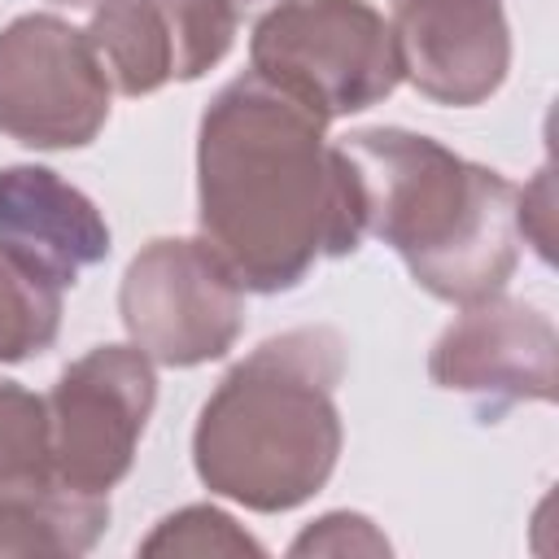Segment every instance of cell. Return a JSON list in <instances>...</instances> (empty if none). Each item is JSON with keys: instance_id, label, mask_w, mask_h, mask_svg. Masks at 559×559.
Segmentation results:
<instances>
[{"instance_id": "obj_16", "label": "cell", "mask_w": 559, "mask_h": 559, "mask_svg": "<svg viewBox=\"0 0 559 559\" xmlns=\"http://www.w3.org/2000/svg\"><path fill=\"white\" fill-rule=\"evenodd\" d=\"M389 550H393L389 537L358 511H328L310 520L288 546V555H389Z\"/></svg>"}, {"instance_id": "obj_4", "label": "cell", "mask_w": 559, "mask_h": 559, "mask_svg": "<svg viewBox=\"0 0 559 559\" xmlns=\"http://www.w3.org/2000/svg\"><path fill=\"white\" fill-rule=\"evenodd\" d=\"M249 70L323 122L362 114L402 83L393 26L371 0H280L249 35Z\"/></svg>"}, {"instance_id": "obj_6", "label": "cell", "mask_w": 559, "mask_h": 559, "mask_svg": "<svg viewBox=\"0 0 559 559\" xmlns=\"http://www.w3.org/2000/svg\"><path fill=\"white\" fill-rule=\"evenodd\" d=\"M157 402L153 358L135 345H96L79 354L44 397L57 485L92 498L131 472L135 445Z\"/></svg>"}, {"instance_id": "obj_17", "label": "cell", "mask_w": 559, "mask_h": 559, "mask_svg": "<svg viewBox=\"0 0 559 559\" xmlns=\"http://www.w3.org/2000/svg\"><path fill=\"white\" fill-rule=\"evenodd\" d=\"M555 197H550V166H542L533 175V183L520 192V205H515V223H520V240H528L537 249L542 262H550V240H555Z\"/></svg>"}, {"instance_id": "obj_3", "label": "cell", "mask_w": 559, "mask_h": 559, "mask_svg": "<svg viewBox=\"0 0 559 559\" xmlns=\"http://www.w3.org/2000/svg\"><path fill=\"white\" fill-rule=\"evenodd\" d=\"M336 144L354 175L362 231L380 236L424 293L472 306L507 288L520 262V188L507 175L406 127H362Z\"/></svg>"}, {"instance_id": "obj_13", "label": "cell", "mask_w": 559, "mask_h": 559, "mask_svg": "<svg viewBox=\"0 0 559 559\" xmlns=\"http://www.w3.org/2000/svg\"><path fill=\"white\" fill-rule=\"evenodd\" d=\"M57 485L48 450V406L17 380H0V498Z\"/></svg>"}, {"instance_id": "obj_9", "label": "cell", "mask_w": 559, "mask_h": 559, "mask_svg": "<svg viewBox=\"0 0 559 559\" xmlns=\"http://www.w3.org/2000/svg\"><path fill=\"white\" fill-rule=\"evenodd\" d=\"M87 39L122 96L192 83L236 44V0H96Z\"/></svg>"}, {"instance_id": "obj_2", "label": "cell", "mask_w": 559, "mask_h": 559, "mask_svg": "<svg viewBox=\"0 0 559 559\" xmlns=\"http://www.w3.org/2000/svg\"><path fill=\"white\" fill-rule=\"evenodd\" d=\"M349 345L328 323L288 328L249 349L205 397L192 428V467L227 502L275 515L310 502L341 459Z\"/></svg>"}, {"instance_id": "obj_12", "label": "cell", "mask_w": 559, "mask_h": 559, "mask_svg": "<svg viewBox=\"0 0 559 559\" xmlns=\"http://www.w3.org/2000/svg\"><path fill=\"white\" fill-rule=\"evenodd\" d=\"M109 524V498L48 485L0 498V555H87Z\"/></svg>"}, {"instance_id": "obj_14", "label": "cell", "mask_w": 559, "mask_h": 559, "mask_svg": "<svg viewBox=\"0 0 559 559\" xmlns=\"http://www.w3.org/2000/svg\"><path fill=\"white\" fill-rule=\"evenodd\" d=\"M61 332V288L0 253V362L44 354Z\"/></svg>"}, {"instance_id": "obj_11", "label": "cell", "mask_w": 559, "mask_h": 559, "mask_svg": "<svg viewBox=\"0 0 559 559\" xmlns=\"http://www.w3.org/2000/svg\"><path fill=\"white\" fill-rule=\"evenodd\" d=\"M0 253L57 284L74 280L109 258V223L87 192L48 166H0Z\"/></svg>"}, {"instance_id": "obj_1", "label": "cell", "mask_w": 559, "mask_h": 559, "mask_svg": "<svg viewBox=\"0 0 559 559\" xmlns=\"http://www.w3.org/2000/svg\"><path fill=\"white\" fill-rule=\"evenodd\" d=\"M197 223L245 293H288L362 245L349 162L328 122L245 70L197 127Z\"/></svg>"}, {"instance_id": "obj_10", "label": "cell", "mask_w": 559, "mask_h": 559, "mask_svg": "<svg viewBox=\"0 0 559 559\" xmlns=\"http://www.w3.org/2000/svg\"><path fill=\"white\" fill-rule=\"evenodd\" d=\"M389 26L402 79L437 105H485L511 70L502 0H393Z\"/></svg>"}, {"instance_id": "obj_5", "label": "cell", "mask_w": 559, "mask_h": 559, "mask_svg": "<svg viewBox=\"0 0 559 559\" xmlns=\"http://www.w3.org/2000/svg\"><path fill=\"white\" fill-rule=\"evenodd\" d=\"M118 314L157 367H201L240 341L245 288L201 236H157L127 262Z\"/></svg>"}, {"instance_id": "obj_7", "label": "cell", "mask_w": 559, "mask_h": 559, "mask_svg": "<svg viewBox=\"0 0 559 559\" xmlns=\"http://www.w3.org/2000/svg\"><path fill=\"white\" fill-rule=\"evenodd\" d=\"M114 83L87 39L57 13L0 31V135L26 148H83L109 122Z\"/></svg>"}, {"instance_id": "obj_18", "label": "cell", "mask_w": 559, "mask_h": 559, "mask_svg": "<svg viewBox=\"0 0 559 559\" xmlns=\"http://www.w3.org/2000/svg\"><path fill=\"white\" fill-rule=\"evenodd\" d=\"M48 4H61V9H83V13H92V4H96V0H48Z\"/></svg>"}, {"instance_id": "obj_19", "label": "cell", "mask_w": 559, "mask_h": 559, "mask_svg": "<svg viewBox=\"0 0 559 559\" xmlns=\"http://www.w3.org/2000/svg\"><path fill=\"white\" fill-rule=\"evenodd\" d=\"M236 4H266V0H236ZM280 4V0H275Z\"/></svg>"}, {"instance_id": "obj_8", "label": "cell", "mask_w": 559, "mask_h": 559, "mask_svg": "<svg viewBox=\"0 0 559 559\" xmlns=\"http://www.w3.org/2000/svg\"><path fill=\"white\" fill-rule=\"evenodd\" d=\"M437 389L476 402L480 415L498 419L520 402H555L559 384V336L546 310L515 297H480L437 336L428 354Z\"/></svg>"}, {"instance_id": "obj_15", "label": "cell", "mask_w": 559, "mask_h": 559, "mask_svg": "<svg viewBox=\"0 0 559 559\" xmlns=\"http://www.w3.org/2000/svg\"><path fill=\"white\" fill-rule=\"evenodd\" d=\"M140 555H262V542H253L227 511L197 502L157 520L140 542Z\"/></svg>"}]
</instances>
